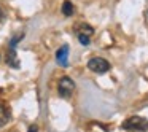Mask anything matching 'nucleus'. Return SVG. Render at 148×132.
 Here are the masks:
<instances>
[{
    "label": "nucleus",
    "instance_id": "9d476101",
    "mask_svg": "<svg viewBox=\"0 0 148 132\" xmlns=\"http://www.w3.org/2000/svg\"><path fill=\"white\" fill-rule=\"evenodd\" d=\"M27 132H38V127L34 124V126H30V127H29V131H27Z\"/></svg>",
    "mask_w": 148,
    "mask_h": 132
},
{
    "label": "nucleus",
    "instance_id": "20e7f679",
    "mask_svg": "<svg viewBox=\"0 0 148 132\" xmlns=\"http://www.w3.org/2000/svg\"><path fill=\"white\" fill-rule=\"evenodd\" d=\"M77 37H78V40H80V43L81 45H84V46H88L91 43V35L94 34V29L89 26V24H81V26H78L77 27Z\"/></svg>",
    "mask_w": 148,
    "mask_h": 132
},
{
    "label": "nucleus",
    "instance_id": "6e6552de",
    "mask_svg": "<svg viewBox=\"0 0 148 132\" xmlns=\"http://www.w3.org/2000/svg\"><path fill=\"white\" fill-rule=\"evenodd\" d=\"M73 11H75V8H73V5H72V2L70 0H65L64 3H62V14H64V16H72Z\"/></svg>",
    "mask_w": 148,
    "mask_h": 132
},
{
    "label": "nucleus",
    "instance_id": "1a4fd4ad",
    "mask_svg": "<svg viewBox=\"0 0 148 132\" xmlns=\"http://www.w3.org/2000/svg\"><path fill=\"white\" fill-rule=\"evenodd\" d=\"M23 37H24V34H23V32L18 34V35H14L13 38H11V42H10V48H14V46H16L18 43L21 42V38H23Z\"/></svg>",
    "mask_w": 148,
    "mask_h": 132
},
{
    "label": "nucleus",
    "instance_id": "7ed1b4c3",
    "mask_svg": "<svg viewBox=\"0 0 148 132\" xmlns=\"http://www.w3.org/2000/svg\"><path fill=\"white\" fill-rule=\"evenodd\" d=\"M88 68L94 73H107L110 70V62L103 57H92L88 61Z\"/></svg>",
    "mask_w": 148,
    "mask_h": 132
},
{
    "label": "nucleus",
    "instance_id": "423d86ee",
    "mask_svg": "<svg viewBox=\"0 0 148 132\" xmlns=\"http://www.w3.org/2000/svg\"><path fill=\"white\" fill-rule=\"evenodd\" d=\"M56 61H58L62 67H67V64H69V46L67 45L61 46V48L58 49V53H56Z\"/></svg>",
    "mask_w": 148,
    "mask_h": 132
},
{
    "label": "nucleus",
    "instance_id": "39448f33",
    "mask_svg": "<svg viewBox=\"0 0 148 132\" xmlns=\"http://www.w3.org/2000/svg\"><path fill=\"white\" fill-rule=\"evenodd\" d=\"M11 119V110L5 102H0V127H3L5 124H8V121Z\"/></svg>",
    "mask_w": 148,
    "mask_h": 132
},
{
    "label": "nucleus",
    "instance_id": "0eeeda50",
    "mask_svg": "<svg viewBox=\"0 0 148 132\" xmlns=\"http://www.w3.org/2000/svg\"><path fill=\"white\" fill-rule=\"evenodd\" d=\"M7 64L10 65L11 68H19L21 62H19V59H18V54H16V51H14V48H10V51L7 53Z\"/></svg>",
    "mask_w": 148,
    "mask_h": 132
},
{
    "label": "nucleus",
    "instance_id": "f03ea898",
    "mask_svg": "<svg viewBox=\"0 0 148 132\" xmlns=\"http://www.w3.org/2000/svg\"><path fill=\"white\" fill-rule=\"evenodd\" d=\"M75 91V83L72 78L69 77H62L59 80V84H58V94L62 97V99H69V97L73 94Z\"/></svg>",
    "mask_w": 148,
    "mask_h": 132
},
{
    "label": "nucleus",
    "instance_id": "f257e3e1",
    "mask_svg": "<svg viewBox=\"0 0 148 132\" xmlns=\"http://www.w3.org/2000/svg\"><path fill=\"white\" fill-rule=\"evenodd\" d=\"M121 129L127 132H148V119H145L143 116H129L126 121H123Z\"/></svg>",
    "mask_w": 148,
    "mask_h": 132
}]
</instances>
